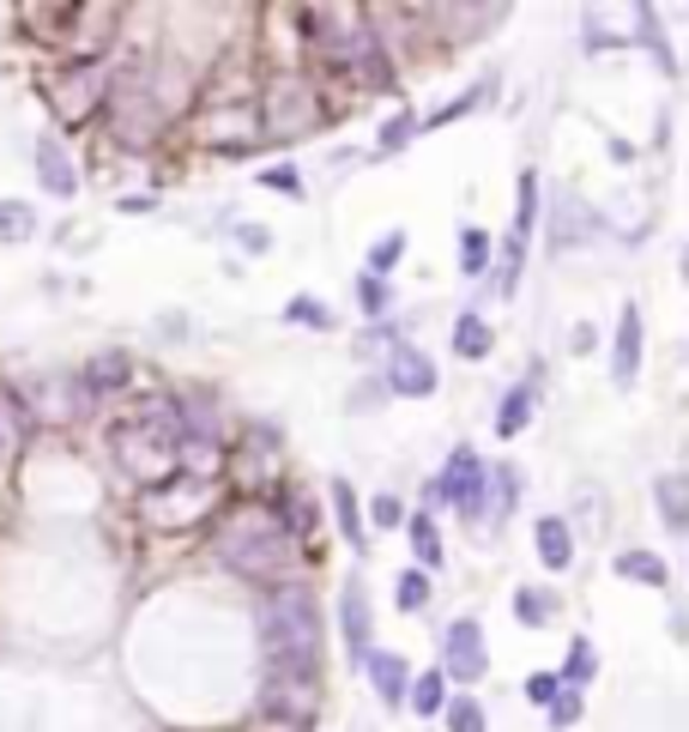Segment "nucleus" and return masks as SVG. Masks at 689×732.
<instances>
[{"label":"nucleus","instance_id":"20","mask_svg":"<svg viewBox=\"0 0 689 732\" xmlns=\"http://www.w3.org/2000/svg\"><path fill=\"white\" fill-rule=\"evenodd\" d=\"M526 418H533V381H521V388H508L502 412H496V436H521Z\"/></svg>","mask_w":689,"mask_h":732},{"label":"nucleus","instance_id":"18","mask_svg":"<svg viewBox=\"0 0 689 732\" xmlns=\"http://www.w3.org/2000/svg\"><path fill=\"white\" fill-rule=\"evenodd\" d=\"M273 515L285 521V533H290V539H297V533L309 539V533H314V521H321V515H314V503H309V491H278V509H273Z\"/></svg>","mask_w":689,"mask_h":732},{"label":"nucleus","instance_id":"17","mask_svg":"<svg viewBox=\"0 0 689 732\" xmlns=\"http://www.w3.org/2000/svg\"><path fill=\"white\" fill-rule=\"evenodd\" d=\"M538 557H545V569H569L574 563V539H569V521H562V515H545V521H538Z\"/></svg>","mask_w":689,"mask_h":732},{"label":"nucleus","instance_id":"36","mask_svg":"<svg viewBox=\"0 0 689 732\" xmlns=\"http://www.w3.org/2000/svg\"><path fill=\"white\" fill-rule=\"evenodd\" d=\"M412 133H417V121H412V116H393L388 128H381V152H400V145L412 140Z\"/></svg>","mask_w":689,"mask_h":732},{"label":"nucleus","instance_id":"5","mask_svg":"<svg viewBox=\"0 0 689 732\" xmlns=\"http://www.w3.org/2000/svg\"><path fill=\"white\" fill-rule=\"evenodd\" d=\"M261 116L273 140H290V133H309L321 128V97L302 73H273L266 79V97H261Z\"/></svg>","mask_w":689,"mask_h":732},{"label":"nucleus","instance_id":"41","mask_svg":"<svg viewBox=\"0 0 689 732\" xmlns=\"http://www.w3.org/2000/svg\"><path fill=\"white\" fill-rule=\"evenodd\" d=\"M381 303H388V291H381V279H364V309L381 315Z\"/></svg>","mask_w":689,"mask_h":732},{"label":"nucleus","instance_id":"1","mask_svg":"<svg viewBox=\"0 0 689 732\" xmlns=\"http://www.w3.org/2000/svg\"><path fill=\"white\" fill-rule=\"evenodd\" d=\"M212 551H218V563H230L236 576H254V581H273L297 563V539L285 533V521L266 503H242V509L224 515L212 527Z\"/></svg>","mask_w":689,"mask_h":732},{"label":"nucleus","instance_id":"24","mask_svg":"<svg viewBox=\"0 0 689 732\" xmlns=\"http://www.w3.org/2000/svg\"><path fill=\"white\" fill-rule=\"evenodd\" d=\"M405 703H412L417 715H442V703H448V678H442V672H424V678L405 690Z\"/></svg>","mask_w":689,"mask_h":732},{"label":"nucleus","instance_id":"22","mask_svg":"<svg viewBox=\"0 0 689 732\" xmlns=\"http://www.w3.org/2000/svg\"><path fill=\"white\" fill-rule=\"evenodd\" d=\"M19 442H25V405L0 393V467L19 454Z\"/></svg>","mask_w":689,"mask_h":732},{"label":"nucleus","instance_id":"37","mask_svg":"<svg viewBox=\"0 0 689 732\" xmlns=\"http://www.w3.org/2000/svg\"><path fill=\"white\" fill-rule=\"evenodd\" d=\"M460 249H466V273H484V255H490V236H484V231H466V243H460Z\"/></svg>","mask_w":689,"mask_h":732},{"label":"nucleus","instance_id":"16","mask_svg":"<svg viewBox=\"0 0 689 732\" xmlns=\"http://www.w3.org/2000/svg\"><path fill=\"white\" fill-rule=\"evenodd\" d=\"M369 678H376V690H381L388 708H400L405 690H412V672H405L400 654H369Z\"/></svg>","mask_w":689,"mask_h":732},{"label":"nucleus","instance_id":"32","mask_svg":"<svg viewBox=\"0 0 689 732\" xmlns=\"http://www.w3.org/2000/svg\"><path fill=\"white\" fill-rule=\"evenodd\" d=\"M484 491L496 497V521H508V509H514V472H508V467L484 472Z\"/></svg>","mask_w":689,"mask_h":732},{"label":"nucleus","instance_id":"42","mask_svg":"<svg viewBox=\"0 0 689 732\" xmlns=\"http://www.w3.org/2000/svg\"><path fill=\"white\" fill-rule=\"evenodd\" d=\"M266 182H273V188H285V194H302V182H297L290 170H266Z\"/></svg>","mask_w":689,"mask_h":732},{"label":"nucleus","instance_id":"27","mask_svg":"<svg viewBox=\"0 0 689 732\" xmlns=\"http://www.w3.org/2000/svg\"><path fill=\"white\" fill-rule=\"evenodd\" d=\"M400 255H405V231H388V236H376V249H369V279L393 273V267H400Z\"/></svg>","mask_w":689,"mask_h":732},{"label":"nucleus","instance_id":"2","mask_svg":"<svg viewBox=\"0 0 689 732\" xmlns=\"http://www.w3.org/2000/svg\"><path fill=\"white\" fill-rule=\"evenodd\" d=\"M261 654L266 672H297L314 678V660H321V617H314L309 588H278L261 605Z\"/></svg>","mask_w":689,"mask_h":732},{"label":"nucleus","instance_id":"29","mask_svg":"<svg viewBox=\"0 0 689 732\" xmlns=\"http://www.w3.org/2000/svg\"><path fill=\"white\" fill-rule=\"evenodd\" d=\"M412 551H417V563H424V569H436V563H442V539H436V521H429V515H417V521H412Z\"/></svg>","mask_w":689,"mask_h":732},{"label":"nucleus","instance_id":"26","mask_svg":"<svg viewBox=\"0 0 689 732\" xmlns=\"http://www.w3.org/2000/svg\"><path fill=\"white\" fill-rule=\"evenodd\" d=\"M617 576H635V581L665 588V563L653 557V551H623V557H617Z\"/></svg>","mask_w":689,"mask_h":732},{"label":"nucleus","instance_id":"19","mask_svg":"<svg viewBox=\"0 0 689 732\" xmlns=\"http://www.w3.org/2000/svg\"><path fill=\"white\" fill-rule=\"evenodd\" d=\"M684 503H689V479H684V472H665V479H660V515H665L672 533H684V527H689Z\"/></svg>","mask_w":689,"mask_h":732},{"label":"nucleus","instance_id":"13","mask_svg":"<svg viewBox=\"0 0 689 732\" xmlns=\"http://www.w3.org/2000/svg\"><path fill=\"white\" fill-rule=\"evenodd\" d=\"M37 176L49 194H79V170H73V157L61 152V140H37Z\"/></svg>","mask_w":689,"mask_h":732},{"label":"nucleus","instance_id":"30","mask_svg":"<svg viewBox=\"0 0 689 732\" xmlns=\"http://www.w3.org/2000/svg\"><path fill=\"white\" fill-rule=\"evenodd\" d=\"M393 600H400V612H424V600H429V576H424V569H405V576L393 581Z\"/></svg>","mask_w":689,"mask_h":732},{"label":"nucleus","instance_id":"23","mask_svg":"<svg viewBox=\"0 0 689 732\" xmlns=\"http://www.w3.org/2000/svg\"><path fill=\"white\" fill-rule=\"evenodd\" d=\"M490 328H484V321H478V315H460V321H454V352L460 357H490Z\"/></svg>","mask_w":689,"mask_h":732},{"label":"nucleus","instance_id":"3","mask_svg":"<svg viewBox=\"0 0 689 732\" xmlns=\"http://www.w3.org/2000/svg\"><path fill=\"white\" fill-rule=\"evenodd\" d=\"M109 448H116V467L128 472V479L152 484V491H164L176 472H182V454H176V412H140V418H121L116 430H109Z\"/></svg>","mask_w":689,"mask_h":732},{"label":"nucleus","instance_id":"31","mask_svg":"<svg viewBox=\"0 0 689 732\" xmlns=\"http://www.w3.org/2000/svg\"><path fill=\"white\" fill-rule=\"evenodd\" d=\"M448 708V732H484V708L472 703V696H454V703H442Z\"/></svg>","mask_w":689,"mask_h":732},{"label":"nucleus","instance_id":"40","mask_svg":"<svg viewBox=\"0 0 689 732\" xmlns=\"http://www.w3.org/2000/svg\"><path fill=\"white\" fill-rule=\"evenodd\" d=\"M236 243H242V249H254V255H261L266 243H273V236H266L261 224H242V231H236Z\"/></svg>","mask_w":689,"mask_h":732},{"label":"nucleus","instance_id":"35","mask_svg":"<svg viewBox=\"0 0 689 732\" xmlns=\"http://www.w3.org/2000/svg\"><path fill=\"white\" fill-rule=\"evenodd\" d=\"M526 696H533L538 708H550L562 696V678H557V672H538V678H526Z\"/></svg>","mask_w":689,"mask_h":732},{"label":"nucleus","instance_id":"15","mask_svg":"<svg viewBox=\"0 0 689 732\" xmlns=\"http://www.w3.org/2000/svg\"><path fill=\"white\" fill-rule=\"evenodd\" d=\"M128 376H133V364H128V352H104L92 369H85V400H104V393H116V388H128Z\"/></svg>","mask_w":689,"mask_h":732},{"label":"nucleus","instance_id":"10","mask_svg":"<svg viewBox=\"0 0 689 732\" xmlns=\"http://www.w3.org/2000/svg\"><path fill=\"white\" fill-rule=\"evenodd\" d=\"M436 497H448V503H460L466 515H478V503H484V460L472 454V448H454V454H448V472L436 479Z\"/></svg>","mask_w":689,"mask_h":732},{"label":"nucleus","instance_id":"39","mask_svg":"<svg viewBox=\"0 0 689 732\" xmlns=\"http://www.w3.org/2000/svg\"><path fill=\"white\" fill-rule=\"evenodd\" d=\"M550 720H557V727H574V720H581V696H557V703H550Z\"/></svg>","mask_w":689,"mask_h":732},{"label":"nucleus","instance_id":"38","mask_svg":"<svg viewBox=\"0 0 689 732\" xmlns=\"http://www.w3.org/2000/svg\"><path fill=\"white\" fill-rule=\"evenodd\" d=\"M400 497H376V509H369V521H376V527H400Z\"/></svg>","mask_w":689,"mask_h":732},{"label":"nucleus","instance_id":"7","mask_svg":"<svg viewBox=\"0 0 689 732\" xmlns=\"http://www.w3.org/2000/svg\"><path fill=\"white\" fill-rule=\"evenodd\" d=\"M104 92H109V73L97 61H73V67H61V73L49 79V97H55V109H61V121L97 116Z\"/></svg>","mask_w":689,"mask_h":732},{"label":"nucleus","instance_id":"8","mask_svg":"<svg viewBox=\"0 0 689 732\" xmlns=\"http://www.w3.org/2000/svg\"><path fill=\"white\" fill-rule=\"evenodd\" d=\"M484 629L472 624V617H454L448 624V641H442V678H454V684H472V678H484Z\"/></svg>","mask_w":689,"mask_h":732},{"label":"nucleus","instance_id":"33","mask_svg":"<svg viewBox=\"0 0 689 732\" xmlns=\"http://www.w3.org/2000/svg\"><path fill=\"white\" fill-rule=\"evenodd\" d=\"M285 321H309V328H333V315H326L321 297H290L285 303Z\"/></svg>","mask_w":689,"mask_h":732},{"label":"nucleus","instance_id":"34","mask_svg":"<svg viewBox=\"0 0 689 732\" xmlns=\"http://www.w3.org/2000/svg\"><path fill=\"white\" fill-rule=\"evenodd\" d=\"M569 684H586L593 678V641H569V666H562Z\"/></svg>","mask_w":689,"mask_h":732},{"label":"nucleus","instance_id":"25","mask_svg":"<svg viewBox=\"0 0 689 732\" xmlns=\"http://www.w3.org/2000/svg\"><path fill=\"white\" fill-rule=\"evenodd\" d=\"M514 617H521V624H550V617H557V593H538V588H521L514 593Z\"/></svg>","mask_w":689,"mask_h":732},{"label":"nucleus","instance_id":"9","mask_svg":"<svg viewBox=\"0 0 689 732\" xmlns=\"http://www.w3.org/2000/svg\"><path fill=\"white\" fill-rule=\"evenodd\" d=\"M19 405H31V412H37V418H49V424H67V418H79L92 400H85V388H79L73 376H37Z\"/></svg>","mask_w":689,"mask_h":732},{"label":"nucleus","instance_id":"6","mask_svg":"<svg viewBox=\"0 0 689 732\" xmlns=\"http://www.w3.org/2000/svg\"><path fill=\"white\" fill-rule=\"evenodd\" d=\"M261 715L278 720V727H314V715H321V690H314V678H297V672H266Z\"/></svg>","mask_w":689,"mask_h":732},{"label":"nucleus","instance_id":"21","mask_svg":"<svg viewBox=\"0 0 689 732\" xmlns=\"http://www.w3.org/2000/svg\"><path fill=\"white\" fill-rule=\"evenodd\" d=\"M37 236V212L25 200H0V243H31Z\"/></svg>","mask_w":689,"mask_h":732},{"label":"nucleus","instance_id":"14","mask_svg":"<svg viewBox=\"0 0 689 732\" xmlns=\"http://www.w3.org/2000/svg\"><path fill=\"white\" fill-rule=\"evenodd\" d=\"M635 369H641V309H623V321H617V364H611L617 388H629Z\"/></svg>","mask_w":689,"mask_h":732},{"label":"nucleus","instance_id":"11","mask_svg":"<svg viewBox=\"0 0 689 732\" xmlns=\"http://www.w3.org/2000/svg\"><path fill=\"white\" fill-rule=\"evenodd\" d=\"M388 388L405 393V400H424V393H436V364H429L417 345H393L388 352Z\"/></svg>","mask_w":689,"mask_h":732},{"label":"nucleus","instance_id":"4","mask_svg":"<svg viewBox=\"0 0 689 732\" xmlns=\"http://www.w3.org/2000/svg\"><path fill=\"white\" fill-rule=\"evenodd\" d=\"M104 97H109V128H116L121 145H152L169 128V116H176V97L157 92L152 67H128Z\"/></svg>","mask_w":689,"mask_h":732},{"label":"nucleus","instance_id":"28","mask_svg":"<svg viewBox=\"0 0 689 732\" xmlns=\"http://www.w3.org/2000/svg\"><path fill=\"white\" fill-rule=\"evenodd\" d=\"M333 503H338V527H345V539H352V551L364 545V515H357V497H352V484L338 479L333 484Z\"/></svg>","mask_w":689,"mask_h":732},{"label":"nucleus","instance_id":"12","mask_svg":"<svg viewBox=\"0 0 689 732\" xmlns=\"http://www.w3.org/2000/svg\"><path fill=\"white\" fill-rule=\"evenodd\" d=\"M338 624H345V648H352V660H369V593L345 588V600H338Z\"/></svg>","mask_w":689,"mask_h":732}]
</instances>
